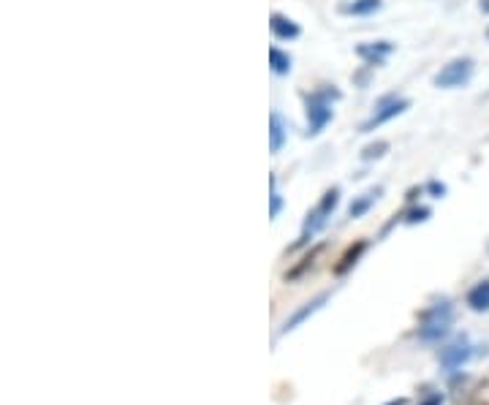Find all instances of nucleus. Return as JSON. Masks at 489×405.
<instances>
[{
  "mask_svg": "<svg viewBox=\"0 0 489 405\" xmlns=\"http://www.w3.org/2000/svg\"><path fill=\"white\" fill-rule=\"evenodd\" d=\"M389 50H391V44L381 41L378 47H359V55H362V58H370V60H375V63H378Z\"/></svg>",
  "mask_w": 489,
  "mask_h": 405,
  "instance_id": "17",
  "label": "nucleus"
},
{
  "mask_svg": "<svg viewBox=\"0 0 489 405\" xmlns=\"http://www.w3.org/2000/svg\"><path fill=\"white\" fill-rule=\"evenodd\" d=\"M283 142H286V125H283L280 115L272 112V115H270V150H272V153H280Z\"/></svg>",
  "mask_w": 489,
  "mask_h": 405,
  "instance_id": "11",
  "label": "nucleus"
},
{
  "mask_svg": "<svg viewBox=\"0 0 489 405\" xmlns=\"http://www.w3.org/2000/svg\"><path fill=\"white\" fill-rule=\"evenodd\" d=\"M406 109H408V101H406V99H383V104H381L378 112L362 125V131H373V128L383 125L386 120H391V117H397V115H403Z\"/></svg>",
  "mask_w": 489,
  "mask_h": 405,
  "instance_id": "6",
  "label": "nucleus"
},
{
  "mask_svg": "<svg viewBox=\"0 0 489 405\" xmlns=\"http://www.w3.org/2000/svg\"><path fill=\"white\" fill-rule=\"evenodd\" d=\"M321 250H324V245H319V248H313V250H310V253H307V256L302 258V264H299L296 269H291V273L286 275V281H296V278H299L302 273H307V269L316 264V258L321 256Z\"/></svg>",
  "mask_w": 489,
  "mask_h": 405,
  "instance_id": "13",
  "label": "nucleus"
},
{
  "mask_svg": "<svg viewBox=\"0 0 489 405\" xmlns=\"http://www.w3.org/2000/svg\"><path fill=\"white\" fill-rule=\"evenodd\" d=\"M327 299H329V294H319V297H313V299H310V302H304V307H299V310L294 313L291 319H286V324H283V330H280V332H283V335L294 332V330H296L299 324H304V322H307L310 316H313L316 310H321Z\"/></svg>",
  "mask_w": 489,
  "mask_h": 405,
  "instance_id": "7",
  "label": "nucleus"
},
{
  "mask_svg": "<svg viewBox=\"0 0 489 405\" xmlns=\"http://www.w3.org/2000/svg\"><path fill=\"white\" fill-rule=\"evenodd\" d=\"M386 150H389V145H386V142H375V145L365 147L362 158H365V161H373V158H381V155H383Z\"/></svg>",
  "mask_w": 489,
  "mask_h": 405,
  "instance_id": "18",
  "label": "nucleus"
},
{
  "mask_svg": "<svg viewBox=\"0 0 489 405\" xmlns=\"http://www.w3.org/2000/svg\"><path fill=\"white\" fill-rule=\"evenodd\" d=\"M270 28H272V33H275L278 38H286V41L299 36V25H296L294 20L283 17V14H272V17H270Z\"/></svg>",
  "mask_w": 489,
  "mask_h": 405,
  "instance_id": "9",
  "label": "nucleus"
},
{
  "mask_svg": "<svg viewBox=\"0 0 489 405\" xmlns=\"http://www.w3.org/2000/svg\"><path fill=\"white\" fill-rule=\"evenodd\" d=\"M419 405H443V394L440 392H432L424 400H419Z\"/></svg>",
  "mask_w": 489,
  "mask_h": 405,
  "instance_id": "21",
  "label": "nucleus"
},
{
  "mask_svg": "<svg viewBox=\"0 0 489 405\" xmlns=\"http://www.w3.org/2000/svg\"><path fill=\"white\" fill-rule=\"evenodd\" d=\"M470 343L468 338H457L454 343H449L446 348H440V365L446 368V370H457L462 368L468 359H470Z\"/></svg>",
  "mask_w": 489,
  "mask_h": 405,
  "instance_id": "5",
  "label": "nucleus"
},
{
  "mask_svg": "<svg viewBox=\"0 0 489 405\" xmlns=\"http://www.w3.org/2000/svg\"><path fill=\"white\" fill-rule=\"evenodd\" d=\"M381 9V0H353L351 6H345V14H373Z\"/></svg>",
  "mask_w": 489,
  "mask_h": 405,
  "instance_id": "14",
  "label": "nucleus"
},
{
  "mask_svg": "<svg viewBox=\"0 0 489 405\" xmlns=\"http://www.w3.org/2000/svg\"><path fill=\"white\" fill-rule=\"evenodd\" d=\"M270 66H272V71L275 74H288L291 71V58L286 55V52H280V50H270Z\"/></svg>",
  "mask_w": 489,
  "mask_h": 405,
  "instance_id": "15",
  "label": "nucleus"
},
{
  "mask_svg": "<svg viewBox=\"0 0 489 405\" xmlns=\"http://www.w3.org/2000/svg\"><path fill=\"white\" fill-rule=\"evenodd\" d=\"M381 196V188H375V191H370V194H365L362 199H357V202H353L351 207H348V215L351 218H362L370 207H373V202Z\"/></svg>",
  "mask_w": 489,
  "mask_h": 405,
  "instance_id": "12",
  "label": "nucleus"
},
{
  "mask_svg": "<svg viewBox=\"0 0 489 405\" xmlns=\"http://www.w3.org/2000/svg\"><path fill=\"white\" fill-rule=\"evenodd\" d=\"M430 191H432L435 196H443V194H446V188H443V186H438V183H430Z\"/></svg>",
  "mask_w": 489,
  "mask_h": 405,
  "instance_id": "22",
  "label": "nucleus"
},
{
  "mask_svg": "<svg viewBox=\"0 0 489 405\" xmlns=\"http://www.w3.org/2000/svg\"><path fill=\"white\" fill-rule=\"evenodd\" d=\"M383 405H408V397H394V400H389Z\"/></svg>",
  "mask_w": 489,
  "mask_h": 405,
  "instance_id": "23",
  "label": "nucleus"
},
{
  "mask_svg": "<svg viewBox=\"0 0 489 405\" xmlns=\"http://www.w3.org/2000/svg\"><path fill=\"white\" fill-rule=\"evenodd\" d=\"M470 76H473V60L460 58V60H452L449 66L440 68V74L435 76V84H438V87H460V84H465Z\"/></svg>",
  "mask_w": 489,
  "mask_h": 405,
  "instance_id": "4",
  "label": "nucleus"
},
{
  "mask_svg": "<svg viewBox=\"0 0 489 405\" xmlns=\"http://www.w3.org/2000/svg\"><path fill=\"white\" fill-rule=\"evenodd\" d=\"M427 218H430V210H427V207H416V210L408 212L406 220H408V223H422V220H427Z\"/></svg>",
  "mask_w": 489,
  "mask_h": 405,
  "instance_id": "20",
  "label": "nucleus"
},
{
  "mask_svg": "<svg viewBox=\"0 0 489 405\" xmlns=\"http://www.w3.org/2000/svg\"><path fill=\"white\" fill-rule=\"evenodd\" d=\"M365 250H367V242H365V240H362V242H357V245H351V248L340 256V261L335 264V275H345L348 269L359 261V256H362Z\"/></svg>",
  "mask_w": 489,
  "mask_h": 405,
  "instance_id": "8",
  "label": "nucleus"
},
{
  "mask_svg": "<svg viewBox=\"0 0 489 405\" xmlns=\"http://www.w3.org/2000/svg\"><path fill=\"white\" fill-rule=\"evenodd\" d=\"M340 204V191L337 188H332V191H327L324 194V199L319 202V207L307 215V220H304V229H302V237H299V242L294 245V248H302V245H307L310 242V237H313L324 223H327V218L335 212V207Z\"/></svg>",
  "mask_w": 489,
  "mask_h": 405,
  "instance_id": "2",
  "label": "nucleus"
},
{
  "mask_svg": "<svg viewBox=\"0 0 489 405\" xmlns=\"http://www.w3.org/2000/svg\"><path fill=\"white\" fill-rule=\"evenodd\" d=\"M452 319H454V313H452V305L449 302L432 305L430 310H424V316H422L419 338L427 340V343H435L440 338H446L449 335V327H452Z\"/></svg>",
  "mask_w": 489,
  "mask_h": 405,
  "instance_id": "1",
  "label": "nucleus"
},
{
  "mask_svg": "<svg viewBox=\"0 0 489 405\" xmlns=\"http://www.w3.org/2000/svg\"><path fill=\"white\" fill-rule=\"evenodd\" d=\"M486 36H489V30H486Z\"/></svg>",
  "mask_w": 489,
  "mask_h": 405,
  "instance_id": "25",
  "label": "nucleus"
},
{
  "mask_svg": "<svg viewBox=\"0 0 489 405\" xmlns=\"http://www.w3.org/2000/svg\"><path fill=\"white\" fill-rule=\"evenodd\" d=\"M481 12H484V14H489V0H481Z\"/></svg>",
  "mask_w": 489,
  "mask_h": 405,
  "instance_id": "24",
  "label": "nucleus"
},
{
  "mask_svg": "<svg viewBox=\"0 0 489 405\" xmlns=\"http://www.w3.org/2000/svg\"><path fill=\"white\" fill-rule=\"evenodd\" d=\"M462 405H489V381L478 384Z\"/></svg>",
  "mask_w": 489,
  "mask_h": 405,
  "instance_id": "16",
  "label": "nucleus"
},
{
  "mask_svg": "<svg viewBox=\"0 0 489 405\" xmlns=\"http://www.w3.org/2000/svg\"><path fill=\"white\" fill-rule=\"evenodd\" d=\"M468 305H470V310H476V313L489 310V281H481V283H476V286L468 291Z\"/></svg>",
  "mask_w": 489,
  "mask_h": 405,
  "instance_id": "10",
  "label": "nucleus"
},
{
  "mask_svg": "<svg viewBox=\"0 0 489 405\" xmlns=\"http://www.w3.org/2000/svg\"><path fill=\"white\" fill-rule=\"evenodd\" d=\"M270 202H272V207H270V218H278V215H280V207H283V199H280V194L275 191V179H272V196H270Z\"/></svg>",
  "mask_w": 489,
  "mask_h": 405,
  "instance_id": "19",
  "label": "nucleus"
},
{
  "mask_svg": "<svg viewBox=\"0 0 489 405\" xmlns=\"http://www.w3.org/2000/svg\"><path fill=\"white\" fill-rule=\"evenodd\" d=\"M332 99H337V90H316L307 96V128L310 133H319L332 117Z\"/></svg>",
  "mask_w": 489,
  "mask_h": 405,
  "instance_id": "3",
  "label": "nucleus"
}]
</instances>
